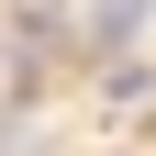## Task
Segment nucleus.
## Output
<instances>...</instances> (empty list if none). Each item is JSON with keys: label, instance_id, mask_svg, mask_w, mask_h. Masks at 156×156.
I'll return each mask as SVG.
<instances>
[{"label": "nucleus", "instance_id": "obj_1", "mask_svg": "<svg viewBox=\"0 0 156 156\" xmlns=\"http://www.w3.org/2000/svg\"><path fill=\"white\" fill-rule=\"evenodd\" d=\"M134 23H145V0H89V34L101 45H134Z\"/></svg>", "mask_w": 156, "mask_h": 156}]
</instances>
